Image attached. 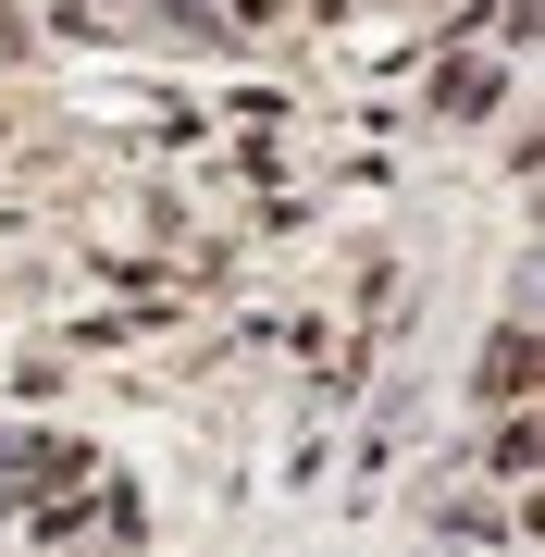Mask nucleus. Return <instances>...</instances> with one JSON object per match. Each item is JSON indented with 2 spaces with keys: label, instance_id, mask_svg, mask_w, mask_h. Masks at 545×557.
<instances>
[{
  "label": "nucleus",
  "instance_id": "obj_4",
  "mask_svg": "<svg viewBox=\"0 0 545 557\" xmlns=\"http://www.w3.org/2000/svg\"><path fill=\"white\" fill-rule=\"evenodd\" d=\"M0 50H25V25H13V13H0Z\"/></svg>",
  "mask_w": 545,
  "mask_h": 557
},
{
  "label": "nucleus",
  "instance_id": "obj_3",
  "mask_svg": "<svg viewBox=\"0 0 545 557\" xmlns=\"http://www.w3.org/2000/svg\"><path fill=\"white\" fill-rule=\"evenodd\" d=\"M236 25H273V0H236Z\"/></svg>",
  "mask_w": 545,
  "mask_h": 557
},
{
  "label": "nucleus",
  "instance_id": "obj_1",
  "mask_svg": "<svg viewBox=\"0 0 545 557\" xmlns=\"http://www.w3.org/2000/svg\"><path fill=\"white\" fill-rule=\"evenodd\" d=\"M521 384H533V335H521V322H508V335L484 347V397H521Z\"/></svg>",
  "mask_w": 545,
  "mask_h": 557
},
{
  "label": "nucleus",
  "instance_id": "obj_2",
  "mask_svg": "<svg viewBox=\"0 0 545 557\" xmlns=\"http://www.w3.org/2000/svg\"><path fill=\"white\" fill-rule=\"evenodd\" d=\"M434 100H446V112H484V100H496V75H484V62H446Z\"/></svg>",
  "mask_w": 545,
  "mask_h": 557
}]
</instances>
